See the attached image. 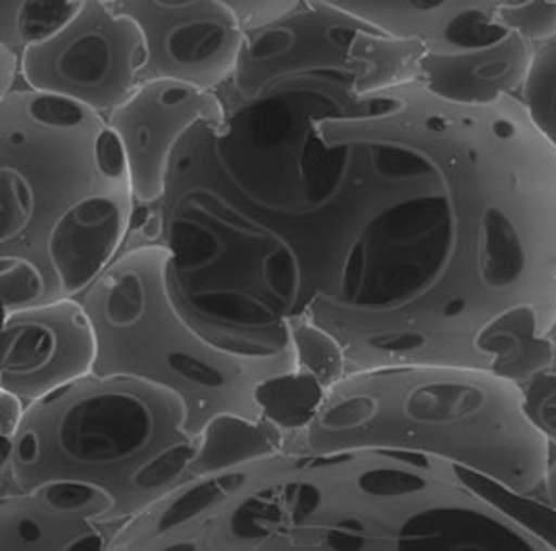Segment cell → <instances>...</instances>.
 Returning a JSON list of instances; mask_svg holds the SVG:
<instances>
[{"instance_id":"obj_1","label":"cell","mask_w":556,"mask_h":551,"mask_svg":"<svg viewBox=\"0 0 556 551\" xmlns=\"http://www.w3.org/2000/svg\"><path fill=\"white\" fill-rule=\"evenodd\" d=\"M263 226L292 317L328 329L349 375L490 371L481 335L519 308L555 331L556 146L517 97L351 94L308 127Z\"/></svg>"},{"instance_id":"obj_2","label":"cell","mask_w":556,"mask_h":551,"mask_svg":"<svg viewBox=\"0 0 556 551\" xmlns=\"http://www.w3.org/2000/svg\"><path fill=\"white\" fill-rule=\"evenodd\" d=\"M465 475L421 451H283L247 466L213 530L222 550H556Z\"/></svg>"},{"instance_id":"obj_3","label":"cell","mask_w":556,"mask_h":551,"mask_svg":"<svg viewBox=\"0 0 556 551\" xmlns=\"http://www.w3.org/2000/svg\"><path fill=\"white\" fill-rule=\"evenodd\" d=\"M386 448L451 460L517 496L544 485L551 444L526 412L519 383L488 369L408 364L346 375L286 451Z\"/></svg>"},{"instance_id":"obj_4","label":"cell","mask_w":556,"mask_h":551,"mask_svg":"<svg viewBox=\"0 0 556 551\" xmlns=\"http://www.w3.org/2000/svg\"><path fill=\"white\" fill-rule=\"evenodd\" d=\"M199 439L186 403L149 379L90 373L27 403L2 441L0 496L74 478L104 487L127 525L188 478Z\"/></svg>"},{"instance_id":"obj_5","label":"cell","mask_w":556,"mask_h":551,"mask_svg":"<svg viewBox=\"0 0 556 551\" xmlns=\"http://www.w3.org/2000/svg\"><path fill=\"white\" fill-rule=\"evenodd\" d=\"M169 260L161 242L131 244L84 292L97 335L94 373L140 376L174 389L197 439L222 412L263 419L256 385L299 369L296 358L249 356L204 337L172 294Z\"/></svg>"},{"instance_id":"obj_6","label":"cell","mask_w":556,"mask_h":551,"mask_svg":"<svg viewBox=\"0 0 556 551\" xmlns=\"http://www.w3.org/2000/svg\"><path fill=\"white\" fill-rule=\"evenodd\" d=\"M0 256L40 265L56 229L99 202L134 194L109 119L81 102L15 88L0 101Z\"/></svg>"},{"instance_id":"obj_7","label":"cell","mask_w":556,"mask_h":551,"mask_svg":"<svg viewBox=\"0 0 556 551\" xmlns=\"http://www.w3.org/2000/svg\"><path fill=\"white\" fill-rule=\"evenodd\" d=\"M20 54L27 88L81 102L104 117L144 84V34L111 0H81L63 26Z\"/></svg>"},{"instance_id":"obj_8","label":"cell","mask_w":556,"mask_h":551,"mask_svg":"<svg viewBox=\"0 0 556 551\" xmlns=\"http://www.w3.org/2000/svg\"><path fill=\"white\" fill-rule=\"evenodd\" d=\"M336 9L428 52L480 51L523 36H556V0H308Z\"/></svg>"},{"instance_id":"obj_9","label":"cell","mask_w":556,"mask_h":551,"mask_svg":"<svg viewBox=\"0 0 556 551\" xmlns=\"http://www.w3.org/2000/svg\"><path fill=\"white\" fill-rule=\"evenodd\" d=\"M144 34L149 79H176L208 92L233 76L247 26L224 0H115Z\"/></svg>"},{"instance_id":"obj_10","label":"cell","mask_w":556,"mask_h":551,"mask_svg":"<svg viewBox=\"0 0 556 551\" xmlns=\"http://www.w3.org/2000/svg\"><path fill=\"white\" fill-rule=\"evenodd\" d=\"M97 335L84 302H47L2 317L0 387L31 403L94 373Z\"/></svg>"},{"instance_id":"obj_11","label":"cell","mask_w":556,"mask_h":551,"mask_svg":"<svg viewBox=\"0 0 556 551\" xmlns=\"http://www.w3.org/2000/svg\"><path fill=\"white\" fill-rule=\"evenodd\" d=\"M222 117L224 104L215 92L176 79L144 81L106 117L126 152L138 206H156L163 198L172 156L186 131Z\"/></svg>"},{"instance_id":"obj_12","label":"cell","mask_w":556,"mask_h":551,"mask_svg":"<svg viewBox=\"0 0 556 551\" xmlns=\"http://www.w3.org/2000/svg\"><path fill=\"white\" fill-rule=\"evenodd\" d=\"M533 47L523 36L465 52H426L419 81L431 92L467 104H488L521 92L530 72Z\"/></svg>"},{"instance_id":"obj_13","label":"cell","mask_w":556,"mask_h":551,"mask_svg":"<svg viewBox=\"0 0 556 551\" xmlns=\"http://www.w3.org/2000/svg\"><path fill=\"white\" fill-rule=\"evenodd\" d=\"M117 533L36 494L0 496V551L111 550Z\"/></svg>"},{"instance_id":"obj_14","label":"cell","mask_w":556,"mask_h":551,"mask_svg":"<svg viewBox=\"0 0 556 551\" xmlns=\"http://www.w3.org/2000/svg\"><path fill=\"white\" fill-rule=\"evenodd\" d=\"M288 433L267 419L222 412L203 426L188 478L222 475L286 451Z\"/></svg>"},{"instance_id":"obj_15","label":"cell","mask_w":556,"mask_h":551,"mask_svg":"<svg viewBox=\"0 0 556 551\" xmlns=\"http://www.w3.org/2000/svg\"><path fill=\"white\" fill-rule=\"evenodd\" d=\"M480 346L490 371L519 385L553 369L556 362L555 337L531 308H519L488 326Z\"/></svg>"},{"instance_id":"obj_16","label":"cell","mask_w":556,"mask_h":551,"mask_svg":"<svg viewBox=\"0 0 556 551\" xmlns=\"http://www.w3.org/2000/svg\"><path fill=\"white\" fill-rule=\"evenodd\" d=\"M328 396V387L303 369L269 376L256 385L254 400L269 423L283 433H301L311 425Z\"/></svg>"},{"instance_id":"obj_17","label":"cell","mask_w":556,"mask_h":551,"mask_svg":"<svg viewBox=\"0 0 556 551\" xmlns=\"http://www.w3.org/2000/svg\"><path fill=\"white\" fill-rule=\"evenodd\" d=\"M81 0H0V44L15 51L63 26Z\"/></svg>"},{"instance_id":"obj_18","label":"cell","mask_w":556,"mask_h":551,"mask_svg":"<svg viewBox=\"0 0 556 551\" xmlns=\"http://www.w3.org/2000/svg\"><path fill=\"white\" fill-rule=\"evenodd\" d=\"M286 323L299 369L317 376L328 389L349 375L344 348L328 329L301 315L290 317Z\"/></svg>"},{"instance_id":"obj_19","label":"cell","mask_w":556,"mask_h":551,"mask_svg":"<svg viewBox=\"0 0 556 551\" xmlns=\"http://www.w3.org/2000/svg\"><path fill=\"white\" fill-rule=\"evenodd\" d=\"M521 102L531 121L556 146V36L533 47Z\"/></svg>"},{"instance_id":"obj_20","label":"cell","mask_w":556,"mask_h":551,"mask_svg":"<svg viewBox=\"0 0 556 551\" xmlns=\"http://www.w3.org/2000/svg\"><path fill=\"white\" fill-rule=\"evenodd\" d=\"M0 296L4 315L56 300L45 269L26 256H0Z\"/></svg>"},{"instance_id":"obj_21","label":"cell","mask_w":556,"mask_h":551,"mask_svg":"<svg viewBox=\"0 0 556 551\" xmlns=\"http://www.w3.org/2000/svg\"><path fill=\"white\" fill-rule=\"evenodd\" d=\"M523 403L533 426L556 446V369L531 376L521 385Z\"/></svg>"},{"instance_id":"obj_22","label":"cell","mask_w":556,"mask_h":551,"mask_svg":"<svg viewBox=\"0 0 556 551\" xmlns=\"http://www.w3.org/2000/svg\"><path fill=\"white\" fill-rule=\"evenodd\" d=\"M224 2L238 13V17L249 29V27L278 20L294 7H299L303 0H224Z\"/></svg>"},{"instance_id":"obj_23","label":"cell","mask_w":556,"mask_h":551,"mask_svg":"<svg viewBox=\"0 0 556 551\" xmlns=\"http://www.w3.org/2000/svg\"><path fill=\"white\" fill-rule=\"evenodd\" d=\"M26 401L17 398L15 394L2 389L0 392V439H13L26 417Z\"/></svg>"},{"instance_id":"obj_24","label":"cell","mask_w":556,"mask_h":551,"mask_svg":"<svg viewBox=\"0 0 556 551\" xmlns=\"http://www.w3.org/2000/svg\"><path fill=\"white\" fill-rule=\"evenodd\" d=\"M17 77H22V54L7 44H0V92L2 97L15 90Z\"/></svg>"},{"instance_id":"obj_25","label":"cell","mask_w":556,"mask_h":551,"mask_svg":"<svg viewBox=\"0 0 556 551\" xmlns=\"http://www.w3.org/2000/svg\"><path fill=\"white\" fill-rule=\"evenodd\" d=\"M542 487L546 489V498L551 501V508L556 512V458L548 462V471H546Z\"/></svg>"},{"instance_id":"obj_26","label":"cell","mask_w":556,"mask_h":551,"mask_svg":"<svg viewBox=\"0 0 556 551\" xmlns=\"http://www.w3.org/2000/svg\"><path fill=\"white\" fill-rule=\"evenodd\" d=\"M553 337H555V342H556V321H555V331H553Z\"/></svg>"},{"instance_id":"obj_27","label":"cell","mask_w":556,"mask_h":551,"mask_svg":"<svg viewBox=\"0 0 556 551\" xmlns=\"http://www.w3.org/2000/svg\"><path fill=\"white\" fill-rule=\"evenodd\" d=\"M111 2H115V0H111Z\"/></svg>"}]
</instances>
